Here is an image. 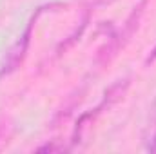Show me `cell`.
<instances>
[{
    "mask_svg": "<svg viewBox=\"0 0 156 154\" xmlns=\"http://www.w3.org/2000/svg\"><path fill=\"white\" fill-rule=\"evenodd\" d=\"M147 2H149V0H140V2L131 9V13H129V16L125 18L122 29H120V31H113V33L107 37V42L98 49V53H96V56H94V60H93L94 69L105 67V65L116 56L118 51L133 38V35L138 31L140 22H142V18H144V15H145Z\"/></svg>",
    "mask_w": 156,
    "mask_h": 154,
    "instance_id": "cell-1",
    "label": "cell"
},
{
    "mask_svg": "<svg viewBox=\"0 0 156 154\" xmlns=\"http://www.w3.org/2000/svg\"><path fill=\"white\" fill-rule=\"evenodd\" d=\"M127 89H129V78L118 80L116 83H113V85L104 93V96H102L100 103H98L94 109H91V111L83 113V114L78 118L76 125H75V129H73V134H71V147H76L78 143L82 142V138H83L85 131H87V129H89V127H91L98 118H100V116L104 114L107 109H111L113 105H116L118 102L125 96Z\"/></svg>",
    "mask_w": 156,
    "mask_h": 154,
    "instance_id": "cell-2",
    "label": "cell"
},
{
    "mask_svg": "<svg viewBox=\"0 0 156 154\" xmlns=\"http://www.w3.org/2000/svg\"><path fill=\"white\" fill-rule=\"evenodd\" d=\"M55 5H58V4L42 5V7H38V9L31 15L29 22H27V26H26V29H24V33L18 37V40H16L13 45H11V49L7 51V54H5V58H4V62H2V67H0V78L9 76L11 73H15V71L22 65V62H24V58H26V54H27V51H29L31 37H33V29H35L38 18L47 11V9H53Z\"/></svg>",
    "mask_w": 156,
    "mask_h": 154,
    "instance_id": "cell-3",
    "label": "cell"
},
{
    "mask_svg": "<svg viewBox=\"0 0 156 154\" xmlns=\"http://www.w3.org/2000/svg\"><path fill=\"white\" fill-rule=\"evenodd\" d=\"M89 20H91V9H87V11H85L83 18H82V22H80V27H76V29H75V31H73L67 38H66L62 44H60V45H58V47H56V51H55V54H56V56L64 54L69 47H73V44H75V42L82 37V35H83V31H85V27H87Z\"/></svg>",
    "mask_w": 156,
    "mask_h": 154,
    "instance_id": "cell-4",
    "label": "cell"
},
{
    "mask_svg": "<svg viewBox=\"0 0 156 154\" xmlns=\"http://www.w3.org/2000/svg\"><path fill=\"white\" fill-rule=\"evenodd\" d=\"M38 152H60V151H66V147L64 145H55V143H45V145H42L37 149Z\"/></svg>",
    "mask_w": 156,
    "mask_h": 154,
    "instance_id": "cell-5",
    "label": "cell"
},
{
    "mask_svg": "<svg viewBox=\"0 0 156 154\" xmlns=\"http://www.w3.org/2000/svg\"><path fill=\"white\" fill-rule=\"evenodd\" d=\"M9 136V132H7V125H5V121H0V147H2V143H5L7 138Z\"/></svg>",
    "mask_w": 156,
    "mask_h": 154,
    "instance_id": "cell-6",
    "label": "cell"
},
{
    "mask_svg": "<svg viewBox=\"0 0 156 154\" xmlns=\"http://www.w3.org/2000/svg\"><path fill=\"white\" fill-rule=\"evenodd\" d=\"M147 151L156 154V129H154V132H153V136H151V142L147 143Z\"/></svg>",
    "mask_w": 156,
    "mask_h": 154,
    "instance_id": "cell-7",
    "label": "cell"
},
{
    "mask_svg": "<svg viewBox=\"0 0 156 154\" xmlns=\"http://www.w3.org/2000/svg\"><path fill=\"white\" fill-rule=\"evenodd\" d=\"M156 62V45H154V49L147 54V58H145V65H151V64H154Z\"/></svg>",
    "mask_w": 156,
    "mask_h": 154,
    "instance_id": "cell-8",
    "label": "cell"
},
{
    "mask_svg": "<svg viewBox=\"0 0 156 154\" xmlns=\"http://www.w3.org/2000/svg\"><path fill=\"white\" fill-rule=\"evenodd\" d=\"M153 111H154V113H156V102H154V105H153Z\"/></svg>",
    "mask_w": 156,
    "mask_h": 154,
    "instance_id": "cell-9",
    "label": "cell"
}]
</instances>
